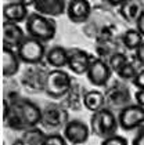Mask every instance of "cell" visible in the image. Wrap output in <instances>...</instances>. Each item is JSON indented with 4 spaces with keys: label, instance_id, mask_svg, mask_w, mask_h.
Returning <instances> with one entry per match:
<instances>
[{
    "label": "cell",
    "instance_id": "cell-1",
    "mask_svg": "<svg viewBox=\"0 0 144 145\" xmlns=\"http://www.w3.org/2000/svg\"><path fill=\"white\" fill-rule=\"evenodd\" d=\"M25 31L28 36L47 43L55 37L57 24L51 17H46L35 11L31 12L28 20L25 21Z\"/></svg>",
    "mask_w": 144,
    "mask_h": 145
},
{
    "label": "cell",
    "instance_id": "cell-2",
    "mask_svg": "<svg viewBox=\"0 0 144 145\" xmlns=\"http://www.w3.org/2000/svg\"><path fill=\"white\" fill-rule=\"evenodd\" d=\"M12 118L14 123H11V129H33L42 120V112L36 104L28 100H22L15 105V113Z\"/></svg>",
    "mask_w": 144,
    "mask_h": 145
},
{
    "label": "cell",
    "instance_id": "cell-3",
    "mask_svg": "<svg viewBox=\"0 0 144 145\" xmlns=\"http://www.w3.org/2000/svg\"><path fill=\"white\" fill-rule=\"evenodd\" d=\"M119 127L118 116H115L112 111L108 108H103L100 111L94 112L90 119V130L91 133L96 134L97 137H101L103 140L111 137L116 133Z\"/></svg>",
    "mask_w": 144,
    "mask_h": 145
},
{
    "label": "cell",
    "instance_id": "cell-4",
    "mask_svg": "<svg viewBox=\"0 0 144 145\" xmlns=\"http://www.w3.org/2000/svg\"><path fill=\"white\" fill-rule=\"evenodd\" d=\"M71 76L62 69H53L47 73L44 80V91L51 98L64 97L71 89Z\"/></svg>",
    "mask_w": 144,
    "mask_h": 145
},
{
    "label": "cell",
    "instance_id": "cell-5",
    "mask_svg": "<svg viewBox=\"0 0 144 145\" xmlns=\"http://www.w3.org/2000/svg\"><path fill=\"white\" fill-rule=\"evenodd\" d=\"M15 51L24 64H39L47 54L43 42L31 36H26Z\"/></svg>",
    "mask_w": 144,
    "mask_h": 145
},
{
    "label": "cell",
    "instance_id": "cell-6",
    "mask_svg": "<svg viewBox=\"0 0 144 145\" xmlns=\"http://www.w3.org/2000/svg\"><path fill=\"white\" fill-rule=\"evenodd\" d=\"M119 127L125 131H132L141 129L144 126V106L137 104H130L123 106L118 113Z\"/></svg>",
    "mask_w": 144,
    "mask_h": 145
},
{
    "label": "cell",
    "instance_id": "cell-7",
    "mask_svg": "<svg viewBox=\"0 0 144 145\" xmlns=\"http://www.w3.org/2000/svg\"><path fill=\"white\" fill-rule=\"evenodd\" d=\"M90 127L82 120H69L64 127L62 135L65 137L68 144L71 145H82L89 140L90 135Z\"/></svg>",
    "mask_w": 144,
    "mask_h": 145
},
{
    "label": "cell",
    "instance_id": "cell-8",
    "mask_svg": "<svg viewBox=\"0 0 144 145\" xmlns=\"http://www.w3.org/2000/svg\"><path fill=\"white\" fill-rule=\"evenodd\" d=\"M112 75V69L110 68L108 62L100 59V58H94L90 64L87 73V80L96 87H104L111 79Z\"/></svg>",
    "mask_w": 144,
    "mask_h": 145
},
{
    "label": "cell",
    "instance_id": "cell-9",
    "mask_svg": "<svg viewBox=\"0 0 144 145\" xmlns=\"http://www.w3.org/2000/svg\"><path fill=\"white\" fill-rule=\"evenodd\" d=\"M94 58L82 48L68 50V69L75 75H86Z\"/></svg>",
    "mask_w": 144,
    "mask_h": 145
},
{
    "label": "cell",
    "instance_id": "cell-10",
    "mask_svg": "<svg viewBox=\"0 0 144 145\" xmlns=\"http://www.w3.org/2000/svg\"><path fill=\"white\" fill-rule=\"evenodd\" d=\"M91 4L89 0H68L66 15L74 24H83L90 18Z\"/></svg>",
    "mask_w": 144,
    "mask_h": 145
},
{
    "label": "cell",
    "instance_id": "cell-11",
    "mask_svg": "<svg viewBox=\"0 0 144 145\" xmlns=\"http://www.w3.org/2000/svg\"><path fill=\"white\" fill-rule=\"evenodd\" d=\"M26 37L20 24H14L4 21L3 22V47L17 50V47L22 43V40Z\"/></svg>",
    "mask_w": 144,
    "mask_h": 145
},
{
    "label": "cell",
    "instance_id": "cell-12",
    "mask_svg": "<svg viewBox=\"0 0 144 145\" xmlns=\"http://www.w3.org/2000/svg\"><path fill=\"white\" fill-rule=\"evenodd\" d=\"M66 0H36L33 7L36 12L54 18L66 14Z\"/></svg>",
    "mask_w": 144,
    "mask_h": 145
},
{
    "label": "cell",
    "instance_id": "cell-13",
    "mask_svg": "<svg viewBox=\"0 0 144 145\" xmlns=\"http://www.w3.org/2000/svg\"><path fill=\"white\" fill-rule=\"evenodd\" d=\"M29 17L28 12V7L24 6L22 3L17 1H9L3 6V18L4 21L14 24H21L24 21H26Z\"/></svg>",
    "mask_w": 144,
    "mask_h": 145
},
{
    "label": "cell",
    "instance_id": "cell-14",
    "mask_svg": "<svg viewBox=\"0 0 144 145\" xmlns=\"http://www.w3.org/2000/svg\"><path fill=\"white\" fill-rule=\"evenodd\" d=\"M21 65V59L15 50L3 47V76L10 78L18 73Z\"/></svg>",
    "mask_w": 144,
    "mask_h": 145
},
{
    "label": "cell",
    "instance_id": "cell-15",
    "mask_svg": "<svg viewBox=\"0 0 144 145\" xmlns=\"http://www.w3.org/2000/svg\"><path fill=\"white\" fill-rule=\"evenodd\" d=\"M46 61L54 69H62L68 65V50L62 46H54L47 50Z\"/></svg>",
    "mask_w": 144,
    "mask_h": 145
},
{
    "label": "cell",
    "instance_id": "cell-16",
    "mask_svg": "<svg viewBox=\"0 0 144 145\" xmlns=\"http://www.w3.org/2000/svg\"><path fill=\"white\" fill-rule=\"evenodd\" d=\"M144 11V7L140 0H128L119 7L121 15L128 22H134L139 20L140 14Z\"/></svg>",
    "mask_w": 144,
    "mask_h": 145
},
{
    "label": "cell",
    "instance_id": "cell-17",
    "mask_svg": "<svg viewBox=\"0 0 144 145\" xmlns=\"http://www.w3.org/2000/svg\"><path fill=\"white\" fill-rule=\"evenodd\" d=\"M83 105L87 111L93 112V113L103 109L104 105H105L104 94L99 90H89L83 95Z\"/></svg>",
    "mask_w": 144,
    "mask_h": 145
},
{
    "label": "cell",
    "instance_id": "cell-18",
    "mask_svg": "<svg viewBox=\"0 0 144 145\" xmlns=\"http://www.w3.org/2000/svg\"><path fill=\"white\" fill-rule=\"evenodd\" d=\"M121 40L122 44L125 46L128 50L134 51L144 42V36L136 28H132V29H128V31L123 32V35L121 36Z\"/></svg>",
    "mask_w": 144,
    "mask_h": 145
},
{
    "label": "cell",
    "instance_id": "cell-19",
    "mask_svg": "<svg viewBox=\"0 0 144 145\" xmlns=\"http://www.w3.org/2000/svg\"><path fill=\"white\" fill-rule=\"evenodd\" d=\"M128 62H129V59H128V57L125 56L123 53H115L108 59V65L112 69V72H115V73H118L119 69L125 67Z\"/></svg>",
    "mask_w": 144,
    "mask_h": 145
},
{
    "label": "cell",
    "instance_id": "cell-20",
    "mask_svg": "<svg viewBox=\"0 0 144 145\" xmlns=\"http://www.w3.org/2000/svg\"><path fill=\"white\" fill-rule=\"evenodd\" d=\"M137 72H139V69L134 67V64L133 62H128L125 67L119 69L118 76L121 79H123V80H133V79L136 78Z\"/></svg>",
    "mask_w": 144,
    "mask_h": 145
},
{
    "label": "cell",
    "instance_id": "cell-21",
    "mask_svg": "<svg viewBox=\"0 0 144 145\" xmlns=\"http://www.w3.org/2000/svg\"><path fill=\"white\" fill-rule=\"evenodd\" d=\"M40 145H68V141L65 140L64 135L61 134H49L44 135L43 141Z\"/></svg>",
    "mask_w": 144,
    "mask_h": 145
},
{
    "label": "cell",
    "instance_id": "cell-22",
    "mask_svg": "<svg viewBox=\"0 0 144 145\" xmlns=\"http://www.w3.org/2000/svg\"><path fill=\"white\" fill-rule=\"evenodd\" d=\"M101 145H129V142H128V140H126L125 137L114 134V135H111V137L104 138V140L101 141Z\"/></svg>",
    "mask_w": 144,
    "mask_h": 145
},
{
    "label": "cell",
    "instance_id": "cell-23",
    "mask_svg": "<svg viewBox=\"0 0 144 145\" xmlns=\"http://www.w3.org/2000/svg\"><path fill=\"white\" fill-rule=\"evenodd\" d=\"M133 84L136 89H140V90H144V67H140L139 68V72L136 75V78L132 80Z\"/></svg>",
    "mask_w": 144,
    "mask_h": 145
},
{
    "label": "cell",
    "instance_id": "cell-24",
    "mask_svg": "<svg viewBox=\"0 0 144 145\" xmlns=\"http://www.w3.org/2000/svg\"><path fill=\"white\" fill-rule=\"evenodd\" d=\"M134 59L140 64V67H144V42L134 50Z\"/></svg>",
    "mask_w": 144,
    "mask_h": 145
},
{
    "label": "cell",
    "instance_id": "cell-25",
    "mask_svg": "<svg viewBox=\"0 0 144 145\" xmlns=\"http://www.w3.org/2000/svg\"><path fill=\"white\" fill-rule=\"evenodd\" d=\"M132 145H144V127L139 129L137 134L132 140Z\"/></svg>",
    "mask_w": 144,
    "mask_h": 145
},
{
    "label": "cell",
    "instance_id": "cell-26",
    "mask_svg": "<svg viewBox=\"0 0 144 145\" xmlns=\"http://www.w3.org/2000/svg\"><path fill=\"white\" fill-rule=\"evenodd\" d=\"M134 100H136V104H137V105L144 106V90L137 89V91L134 93Z\"/></svg>",
    "mask_w": 144,
    "mask_h": 145
},
{
    "label": "cell",
    "instance_id": "cell-27",
    "mask_svg": "<svg viewBox=\"0 0 144 145\" xmlns=\"http://www.w3.org/2000/svg\"><path fill=\"white\" fill-rule=\"evenodd\" d=\"M134 25H136L134 28H136V29H137V31H139V32L144 36V11L140 14L139 20L136 21V24H134Z\"/></svg>",
    "mask_w": 144,
    "mask_h": 145
},
{
    "label": "cell",
    "instance_id": "cell-28",
    "mask_svg": "<svg viewBox=\"0 0 144 145\" xmlns=\"http://www.w3.org/2000/svg\"><path fill=\"white\" fill-rule=\"evenodd\" d=\"M103 1L107 3L111 7H121L122 4H123L125 1H128V0H103Z\"/></svg>",
    "mask_w": 144,
    "mask_h": 145
},
{
    "label": "cell",
    "instance_id": "cell-29",
    "mask_svg": "<svg viewBox=\"0 0 144 145\" xmlns=\"http://www.w3.org/2000/svg\"><path fill=\"white\" fill-rule=\"evenodd\" d=\"M20 3H22L24 6H26V7H29V6H33L35 4V1L36 0H18Z\"/></svg>",
    "mask_w": 144,
    "mask_h": 145
}]
</instances>
